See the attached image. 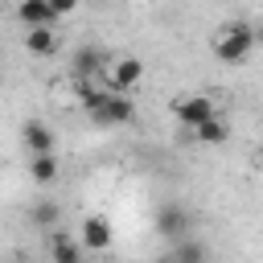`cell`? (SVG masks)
Listing matches in <instances>:
<instances>
[{
	"label": "cell",
	"mask_w": 263,
	"mask_h": 263,
	"mask_svg": "<svg viewBox=\"0 0 263 263\" xmlns=\"http://www.w3.org/2000/svg\"><path fill=\"white\" fill-rule=\"evenodd\" d=\"M49 255H53V263H86V247H82L78 238H70L66 230H53Z\"/></svg>",
	"instance_id": "obj_8"
},
{
	"label": "cell",
	"mask_w": 263,
	"mask_h": 263,
	"mask_svg": "<svg viewBox=\"0 0 263 263\" xmlns=\"http://www.w3.org/2000/svg\"><path fill=\"white\" fill-rule=\"evenodd\" d=\"M173 259H177V263H205V247H201L197 238H181L177 251H173Z\"/></svg>",
	"instance_id": "obj_15"
},
{
	"label": "cell",
	"mask_w": 263,
	"mask_h": 263,
	"mask_svg": "<svg viewBox=\"0 0 263 263\" xmlns=\"http://www.w3.org/2000/svg\"><path fill=\"white\" fill-rule=\"evenodd\" d=\"M173 115L181 119V127H185V132H193V127H201L205 119H214V115H218V107H214V99H210V95H181V99L173 103Z\"/></svg>",
	"instance_id": "obj_4"
},
{
	"label": "cell",
	"mask_w": 263,
	"mask_h": 263,
	"mask_svg": "<svg viewBox=\"0 0 263 263\" xmlns=\"http://www.w3.org/2000/svg\"><path fill=\"white\" fill-rule=\"evenodd\" d=\"M255 160H259V168H263V144H259V152H255Z\"/></svg>",
	"instance_id": "obj_18"
},
{
	"label": "cell",
	"mask_w": 263,
	"mask_h": 263,
	"mask_svg": "<svg viewBox=\"0 0 263 263\" xmlns=\"http://www.w3.org/2000/svg\"><path fill=\"white\" fill-rule=\"evenodd\" d=\"M156 263H177V259H173V255H160V259H156Z\"/></svg>",
	"instance_id": "obj_19"
},
{
	"label": "cell",
	"mask_w": 263,
	"mask_h": 263,
	"mask_svg": "<svg viewBox=\"0 0 263 263\" xmlns=\"http://www.w3.org/2000/svg\"><path fill=\"white\" fill-rule=\"evenodd\" d=\"M58 152H41V156H29V177L37 185H53L58 181Z\"/></svg>",
	"instance_id": "obj_12"
},
{
	"label": "cell",
	"mask_w": 263,
	"mask_h": 263,
	"mask_svg": "<svg viewBox=\"0 0 263 263\" xmlns=\"http://www.w3.org/2000/svg\"><path fill=\"white\" fill-rule=\"evenodd\" d=\"M193 136H197L201 144H226V140H230V123H226L222 115H214V119H205L201 127H193Z\"/></svg>",
	"instance_id": "obj_13"
},
{
	"label": "cell",
	"mask_w": 263,
	"mask_h": 263,
	"mask_svg": "<svg viewBox=\"0 0 263 263\" xmlns=\"http://www.w3.org/2000/svg\"><path fill=\"white\" fill-rule=\"evenodd\" d=\"M25 49H29L33 58H49V53H58V33H53V25L25 29Z\"/></svg>",
	"instance_id": "obj_10"
},
{
	"label": "cell",
	"mask_w": 263,
	"mask_h": 263,
	"mask_svg": "<svg viewBox=\"0 0 263 263\" xmlns=\"http://www.w3.org/2000/svg\"><path fill=\"white\" fill-rule=\"evenodd\" d=\"M156 230L164 234V238H185L189 230H193V214L185 210V205H177V201H168V205H160V214H156Z\"/></svg>",
	"instance_id": "obj_5"
},
{
	"label": "cell",
	"mask_w": 263,
	"mask_h": 263,
	"mask_svg": "<svg viewBox=\"0 0 263 263\" xmlns=\"http://www.w3.org/2000/svg\"><path fill=\"white\" fill-rule=\"evenodd\" d=\"M259 41H263V25H259V29H255V45H259Z\"/></svg>",
	"instance_id": "obj_17"
},
{
	"label": "cell",
	"mask_w": 263,
	"mask_h": 263,
	"mask_svg": "<svg viewBox=\"0 0 263 263\" xmlns=\"http://www.w3.org/2000/svg\"><path fill=\"white\" fill-rule=\"evenodd\" d=\"M21 140H25V148H29V156H41V152H53V132L41 123V119H29L25 127H21Z\"/></svg>",
	"instance_id": "obj_9"
},
{
	"label": "cell",
	"mask_w": 263,
	"mask_h": 263,
	"mask_svg": "<svg viewBox=\"0 0 263 263\" xmlns=\"http://www.w3.org/2000/svg\"><path fill=\"white\" fill-rule=\"evenodd\" d=\"M111 238H115V230H111V222H107L103 214H86V218H82L78 242H82L86 251H107V247H111Z\"/></svg>",
	"instance_id": "obj_7"
},
{
	"label": "cell",
	"mask_w": 263,
	"mask_h": 263,
	"mask_svg": "<svg viewBox=\"0 0 263 263\" xmlns=\"http://www.w3.org/2000/svg\"><path fill=\"white\" fill-rule=\"evenodd\" d=\"M16 21H21L25 29H41V25H53L49 0H21V4H16Z\"/></svg>",
	"instance_id": "obj_11"
},
{
	"label": "cell",
	"mask_w": 263,
	"mask_h": 263,
	"mask_svg": "<svg viewBox=\"0 0 263 263\" xmlns=\"http://www.w3.org/2000/svg\"><path fill=\"white\" fill-rule=\"evenodd\" d=\"M58 218H62V210H58V201H33V210H29V222L33 226H41V230H58Z\"/></svg>",
	"instance_id": "obj_14"
},
{
	"label": "cell",
	"mask_w": 263,
	"mask_h": 263,
	"mask_svg": "<svg viewBox=\"0 0 263 263\" xmlns=\"http://www.w3.org/2000/svg\"><path fill=\"white\" fill-rule=\"evenodd\" d=\"M251 49H255V29H251L247 21H230V25H222L218 37H214V53H218L226 66L247 62Z\"/></svg>",
	"instance_id": "obj_2"
},
{
	"label": "cell",
	"mask_w": 263,
	"mask_h": 263,
	"mask_svg": "<svg viewBox=\"0 0 263 263\" xmlns=\"http://www.w3.org/2000/svg\"><path fill=\"white\" fill-rule=\"evenodd\" d=\"M140 78H144L140 58H107V66H103V90H111V95H132V86Z\"/></svg>",
	"instance_id": "obj_3"
},
{
	"label": "cell",
	"mask_w": 263,
	"mask_h": 263,
	"mask_svg": "<svg viewBox=\"0 0 263 263\" xmlns=\"http://www.w3.org/2000/svg\"><path fill=\"white\" fill-rule=\"evenodd\" d=\"M78 99H82L90 123H99V127H127V123H136V103L127 95H111V90H103L95 82H82Z\"/></svg>",
	"instance_id": "obj_1"
},
{
	"label": "cell",
	"mask_w": 263,
	"mask_h": 263,
	"mask_svg": "<svg viewBox=\"0 0 263 263\" xmlns=\"http://www.w3.org/2000/svg\"><path fill=\"white\" fill-rule=\"evenodd\" d=\"M74 8H78V0H49V12H53V21H58V16H70Z\"/></svg>",
	"instance_id": "obj_16"
},
{
	"label": "cell",
	"mask_w": 263,
	"mask_h": 263,
	"mask_svg": "<svg viewBox=\"0 0 263 263\" xmlns=\"http://www.w3.org/2000/svg\"><path fill=\"white\" fill-rule=\"evenodd\" d=\"M103 66H107V53H103L99 45H82V49H74V58H70V74H74L78 82L99 78V74H103Z\"/></svg>",
	"instance_id": "obj_6"
}]
</instances>
